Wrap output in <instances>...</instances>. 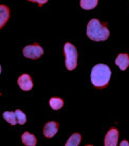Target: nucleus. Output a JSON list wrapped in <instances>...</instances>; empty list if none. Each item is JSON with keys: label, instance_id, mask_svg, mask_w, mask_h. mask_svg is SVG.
Masks as SVG:
<instances>
[{"label": "nucleus", "instance_id": "1", "mask_svg": "<svg viewBox=\"0 0 129 146\" xmlns=\"http://www.w3.org/2000/svg\"><path fill=\"white\" fill-rule=\"evenodd\" d=\"M111 77V70L107 65L97 64L91 70V83L94 87L103 88L109 84Z\"/></svg>", "mask_w": 129, "mask_h": 146}, {"label": "nucleus", "instance_id": "15", "mask_svg": "<svg viewBox=\"0 0 129 146\" xmlns=\"http://www.w3.org/2000/svg\"><path fill=\"white\" fill-rule=\"evenodd\" d=\"M16 117H17V121H18V124L20 125H24L26 124V114L22 112L21 110H19L17 109L16 111Z\"/></svg>", "mask_w": 129, "mask_h": 146}, {"label": "nucleus", "instance_id": "8", "mask_svg": "<svg viewBox=\"0 0 129 146\" xmlns=\"http://www.w3.org/2000/svg\"><path fill=\"white\" fill-rule=\"evenodd\" d=\"M115 65L122 70L125 71L129 67V55L127 53H121L118 55V57L115 58Z\"/></svg>", "mask_w": 129, "mask_h": 146}, {"label": "nucleus", "instance_id": "7", "mask_svg": "<svg viewBox=\"0 0 129 146\" xmlns=\"http://www.w3.org/2000/svg\"><path fill=\"white\" fill-rule=\"evenodd\" d=\"M57 131H58V124L56 122L51 121V122L46 123L44 127V135L46 138H48V139L53 138L57 133Z\"/></svg>", "mask_w": 129, "mask_h": 146}, {"label": "nucleus", "instance_id": "14", "mask_svg": "<svg viewBox=\"0 0 129 146\" xmlns=\"http://www.w3.org/2000/svg\"><path fill=\"white\" fill-rule=\"evenodd\" d=\"M99 0H81V7L84 10H92L97 5Z\"/></svg>", "mask_w": 129, "mask_h": 146}, {"label": "nucleus", "instance_id": "3", "mask_svg": "<svg viewBox=\"0 0 129 146\" xmlns=\"http://www.w3.org/2000/svg\"><path fill=\"white\" fill-rule=\"evenodd\" d=\"M64 52L66 56V68L72 71L77 67V50L72 44L67 42L64 46Z\"/></svg>", "mask_w": 129, "mask_h": 146}, {"label": "nucleus", "instance_id": "2", "mask_svg": "<svg viewBox=\"0 0 129 146\" xmlns=\"http://www.w3.org/2000/svg\"><path fill=\"white\" fill-rule=\"evenodd\" d=\"M110 32L107 27L103 26L99 19H91L87 26V36L93 41H105L108 39Z\"/></svg>", "mask_w": 129, "mask_h": 146}, {"label": "nucleus", "instance_id": "4", "mask_svg": "<svg viewBox=\"0 0 129 146\" xmlns=\"http://www.w3.org/2000/svg\"><path fill=\"white\" fill-rule=\"evenodd\" d=\"M22 53L24 55V57L30 59H38L41 57V55L44 54V49L38 44H30L23 48Z\"/></svg>", "mask_w": 129, "mask_h": 146}, {"label": "nucleus", "instance_id": "13", "mask_svg": "<svg viewBox=\"0 0 129 146\" xmlns=\"http://www.w3.org/2000/svg\"><path fill=\"white\" fill-rule=\"evenodd\" d=\"M49 104L53 110H59L64 106V101L60 98H51L49 101Z\"/></svg>", "mask_w": 129, "mask_h": 146}, {"label": "nucleus", "instance_id": "16", "mask_svg": "<svg viewBox=\"0 0 129 146\" xmlns=\"http://www.w3.org/2000/svg\"><path fill=\"white\" fill-rule=\"evenodd\" d=\"M28 1H30V2H36V3H38L39 7H41V5H44V3L48 2V0H28Z\"/></svg>", "mask_w": 129, "mask_h": 146}, {"label": "nucleus", "instance_id": "11", "mask_svg": "<svg viewBox=\"0 0 129 146\" xmlns=\"http://www.w3.org/2000/svg\"><path fill=\"white\" fill-rule=\"evenodd\" d=\"M3 119L7 121V123H10L11 125H13V126L18 123L15 111H5V112H3Z\"/></svg>", "mask_w": 129, "mask_h": 146}, {"label": "nucleus", "instance_id": "9", "mask_svg": "<svg viewBox=\"0 0 129 146\" xmlns=\"http://www.w3.org/2000/svg\"><path fill=\"white\" fill-rule=\"evenodd\" d=\"M21 141H22V143L26 146H35L37 144L36 137L28 131L23 132L21 135Z\"/></svg>", "mask_w": 129, "mask_h": 146}, {"label": "nucleus", "instance_id": "17", "mask_svg": "<svg viewBox=\"0 0 129 146\" xmlns=\"http://www.w3.org/2000/svg\"><path fill=\"white\" fill-rule=\"evenodd\" d=\"M121 145H122V146H124V145H126V146H129V143L127 142V141H123V142L121 143Z\"/></svg>", "mask_w": 129, "mask_h": 146}, {"label": "nucleus", "instance_id": "12", "mask_svg": "<svg viewBox=\"0 0 129 146\" xmlns=\"http://www.w3.org/2000/svg\"><path fill=\"white\" fill-rule=\"evenodd\" d=\"M81 135L77 132H75L73 135H71L69 140L66 142V146H77L79 145V143H81Z\"/></svg>", "mask_w": 129, "mask_h": 146}, {"label": "nucleus", "instance_id": "5", "mask_svg": "<svg viewBox=\"0 0 129 146\" xmlns=\"http://www.w3.org/2000/svg\"><path fill=\"white\" fill-rule=\"evenodd\" d=\"M118 141V131L116 128H111L106 133L104 144L106 146H116Z\"/></svg>", "mask_w": 129, "mask_h": 146}, {"label": "nucleus", "instance_id": "6", "mask_svg": "<svg viewBox=\"0 0 129 146\" xmlns=\"http://www.w3.org/2000/svg\"><path fill=\"white\" fill-rule=\"evenodd\" d=\"M17 83H18V86L20 87V89L23 91H29L33 88V80H32L29 74L20 75L17 80Z\"/></svg>", "mask_w": 129, "mask_h": 146}, {"label": "nucleus", "instance_id": "10", "mask_svg": "<svg viewBox=\"0 0 129 146\" xmlns=\"http://www.w3.org/2000/svg\"><path fill=\"white\" fill-rule=\"evenodd\" d=\"M10 18V10L9 7L1 4L0 5V28L2 29L5 25V22Z\"/></svg>", "mask_w": 129, "mask_h": 146}]
</instances>
